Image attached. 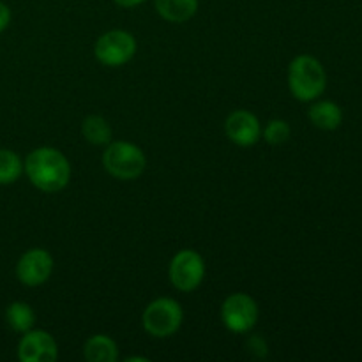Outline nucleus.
Segmentation results:
<instances>
[{
    "instance_id": "obj_15",
    "label": "nucleus",
    "mask_w": 362,
    "mask_h": 362,
    "mask_svg": "<svg viewBox=\"0 0 362 362\" xmlns=\"http://www.w3.org/2000/svg\"><path fill=\"white\" fill-rule=\"evenodd\" d=\"M81 134L92 145H108L112 141V127L101 115H88L81 122Z\"/></svg>"
},
{
    "instance_id": "obj_8",
    "label": "nucleus",
    "mask_w": 362,
    "mask_h": 362,
    "mask_svg": "<svg viewBox=\"0 0 362 362\" xmlns=\"http://www.w3.org/2000/svg\"><path fill=\"white\" fill-rule=\"evenodd\" d=\"M59 346L53 336L42 329L23 332L18 343V359L21 362H55Z\"/></svg>"
},
{
    "instance_id": "obj_17",
    "label": "nucleus",
    "mask_w": 362,
    "mask_h": 362,
    "mask_svg": "<svg viewBox=\"0 0 362 362\" xmlns=\"http://www.w3.org/2000/svg\"><path fill=\"white\" fill-rule=\"evenodd\" d=\"M290 134H292V127L286 120L274 119L265 126V129L262 131V136L265 138L269 145H283L285 141L290 140Z\"/></svg>"
},
{
    "instance_id": "obj_7",
    "label": "nucleus",
    "mask_w": 362,
    "mask_h": 362,
    "mask_svg": "<svg viewBox=\"0 0 362 362\" xmlns=\"http://www.w3.org/2000/svg\"><path fill=\"white\" fill-rule=\"evenodd\" d=\"M221 320L230 332L246 334L258 322V304L247 293H232L221 306Z\"/></svg>"
},
{
    "instance_id": "obj_3",
    "label": "nucleus",
    "mask_w": 362,
    "mask_h": 362,
    "mask_svg": "<svg viewBox=\"0 0 362 362\" xmlns=\"http://www.w3.org/2000/svg\"><path fill=\"white\" fill-rule=\"evenodd\" d=\"M103 166L119 180H134L145 172L147 158L138 145L131 141H110L103 154Z\"/></svg>"
},
{
    "instance_id": "obj_6",
    "label": "nucleus",
    "mask_w": 362,
    "mask_h": 362,
    "mask_svg": "<svg viewBox=\"0 0 362 362\" xmlns=\"http://www.w3.org/2000/svg\"><path fill=\"white\" fill-rule=\"evenodd\" d=\"M170 281L180 292H193L205 278V262L194 250H182L170 262Z\"/></svg>"
},
{
    "instance_id": "obj_20",
    "label": "nucleus",
    "mask_w": 362,
    "mask_h": 362,
    "mask_svg": "<svg viewBox=\"0 0 362 362\" xmlns=\"http://www.w3.org/2000/svg\"><path fill=\"white\" fill-rule=\"evenodd\" d=\"M134 361H144V362H147L148 359H145V357H129V359H127V362H134Z\"/></svg>"
},
{
    "instance_id": "obj_4",
    "label": "nucleus",
    "mask_w": 362,
    "mask_h": 362,
    "mask_svg": "<svg viewBox=\"0 0 362 362\" xmlns=\"http://www.w3.org/2000/svg\"><path fill=\"white\" fill-rule=\"evenodd\" d=\"M184 320V311L180 304L172 297H159L152 300L144 311L141 324L147 334L152 338H170L180 329Z\"/></svg>"
},
{
    "instance_id": "obj_13",
    "label": "nucleus",
    "mask_w": 362,
    "mask_h": 362,
    "mask_svg": "<svg viewBox=\"0 0 362 362\" xmlns=\"http://www.w3.org/2000/svg\"><path fill=\"white\" fill-rule=\"evenodd\" d=\"M308 117L318 129L334 131L343 122V110L334 101H318L308 112Z\"/></svg>"
},
{
    "instance_id": "obj_18",
    "label": "nucleus",
    "mask_w": 362,
    "mask_h": 362,
    "mask_svg": "<svg viewBox=\"0 0 362 362\" xmlns=\"http://www.w3.org/2000/svg\"><path fill=\"white\" fill-rule=\"evenodd\" d=\"M11 23V9L7 4L0 2V34L9 27Z\"/></svg>"
},
{
    "instance_id": "obj_10",
    "label": "nucleus",
    "mask_w": 362,
    "mask_h": 362,
    "mask_svg": "<svg viewBox=\"0 0 362 362\" xmlns=\"http://www.w3.org/2000/svg\"><path fill=\"white\" fill-rule=\"evenodd\" d=\"M225 133L228 140L239 147H251L262 136L260 120L247 110H237V112L230 113L226 119Z\"/></svg>"
},
{
    "instance_id": "obj_11",
    "label": "nucleus",
    "mask_w": 362,
    "mask_h": 362,
    "mask_svg": "<svg viewBox=\"0 0 362 362\" xmlns=\"http://www.w3.org/2000/svg\"><path fill=\"white\" fill-rule=\"evenodd\" d=\"M198 0H156V11L170 23L189 21L198 13Z\"/></svg>"
},
{
    "instance_id": "obj_2",
    "label": "nucleus",
    "mask_w": 362,
    "mask_h": 362,
    "mask_svg": "<svg viewBox=\"0 0 362 362\" xmlns=\"http://www.w3.org/2000/svg\"><path fill=\"white\" fill-rule=\"evenodd\" d=\"M327 87L324 66L313 55H299L288 66V88L299 101H315Z\"/></svg>"
},
{
    "instance_id": "obj_12",
    "label": "nucleus",
    "mask_w": 362,
    "mask_h": 362,
    "mask_svg": "<svg viewBox=\"0 0 362 362\" xmlns=\"http://www.w3.org/2000/svg\"><path fill=\"white\" fill-rule=\"evenodd\" d=\"M83 357L88 362H115L119 359V346L110 336L94 334L85 341Z\"/></svg>"
},
{
    "instance_id": "obj_1",
    "label": "nucleus",
    "mask_w": 362,
    "mask_h": 362,
    "mask_svg": "<svg viewBox=\"0 0 362 362\" xmlns=\"http://www.w3.org/2000/svg\"><path fill=\"white\" fill-rule=\"evenodd\" d=\"M23 172L42 193H59L71 179L69 161L62 152L53 147L34 148L25 159Z\"/></svg>"
},
{
    "instance_id": "obj_5",
    "label": "nucleus",
    "mask_w": 362,
    "mask_h": 362,
    "mask_svg": "<svg viewBox=\"0 0 362 362\" xmlns=\"http://www.w3.org/2000/svg\"><path fill=\"white\" fill-rule=\"evenodd\" d=\"M136 53V39L127 30H110L105 32L95 41L94 55L103 66L120 67L129 62Z\"/></svg>"
},
{
    "instance_id": "obj_9",
    "label": "nucleus",
    "mask_w": 362,
    "mask_h": 362,
    "mask_svg": "<svg viewBox=\"0 0 362 362\" xmlns=\"http://www.w3.org/2000/svg\"><path fill=\"white\" fill-rule=\"evenodd\" d=\"M53 272V257L46 250L34 247L20 257L16 264V278L25 286H39L49 279Z\"/></svg>"
},
{
    "instance_id": "obj_14",
    "label": "nucleus",
    "mask_w": 362,
    "mask_h": 362,
    "mask_svg": "<svg viewBox=\"0 0 362 362\" xmlns=\"http://www.w3.org/2000/svg\"><path fill=\"white\" fill-rule=\"evenodd\" d=\"M6 322L14 332H23L30 331L35 324V313L27 303H21V300H16V303H11L6 310Z\"/></svg>"
},
{
    "instance_id": "obj_16",
    "label": "nucleus",
    "mask_w": 362,
    "mask_h": 362,
    "mask_svg": "<svg viewBox=\"0 0 362 362\" xmlns=\"http://www.w3.org/2000/svg\"><path fill=\"white\" fill-rule=\"evenodd\" d=\"M23 173V161L9 148H0V186L14 184Z\"/></svg>"
},
{
    "instance_id": "obj_19",
    "label": "nucleus",
    "mask_w": 362,
    "mask_h": 362,
    "mask_svg": "<svg viewBox=\"0 0 362 362\" xmlns=\"http://www.w3.org/2000/svg\"><path fill=\"white\" fill-rule=\"evenodd\" d=\"M119 7H124V9H133V7L141 6L145 0H113Z\"/></svg>"
}]
</instances>
